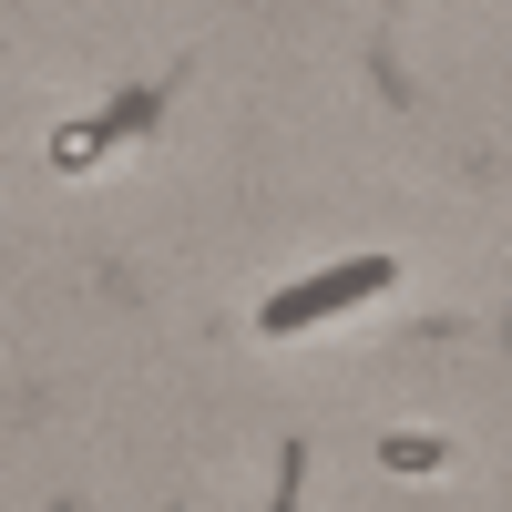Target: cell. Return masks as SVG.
Returning a JSON list of instances; mask_svg holds the SVG:
<instances>
[{"label":"cell","mask_w":512,"mask_h":512,"mask_svg":"<svg viewBox=\"0 0 512 512\" xmlns=\"http://www.w3.org/2000/svg\"><path fill=\"white\" fill-rule=\"evenodd\" d=\"M379 461H390V472H441V461H451V451L410 431V441H379Z\"/></svg>","instance_id":"cell-1"},{"label":"cell","mask_w":512,"mask_h":512,"mask_svg":"<svg viewBox=\"0 0 512 512\" xmlns=\"http://www.w3.org/2000/svg\"><path fill=\"white\" fill-rule=\"evenodd\" d=\"M502 338H512V318H502Z\"/></svg>","instance_id":"cell-2"}]
</instances>
